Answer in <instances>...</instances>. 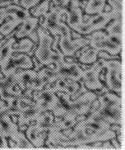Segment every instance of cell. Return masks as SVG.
<instances>
[{"instance_id": "obj_1", "label": "cell", "mask_w": 125, "mask_h": 150, "mask_svg": "<svg viewBox=\"0 0 125 150\" xmlns=\"http://www.w3.org/2000/svg\"><path fill=\"white\" fill-rule=\"evenodd\" d=\"M36 33L38 35V46L35 51L36 59L42 65H47L50 69H54L53 64L66 65L67 62L64 59V55L61 52L52 50V43L54 38L50 33L42 27H37Z\"/></svg>"}, {"instance_id": "obj_2", "label": "cell", "mask_w": 125, "mask_h": 150, "mask_svg": "<svg viewBox=\"0 0 125 150\" xmlns=\"http://www.w3.org/2000/svg\"><path fill=\"white\" fill-rule=\"evenodd\" d=\"M99 106L95 111L110 125H123V101L122 97L110 92L103 93L97 98Z\"/></svg>"}, {"instance_id": "obj_3", "label": "cell", "mask_w": 125, "mask_h": 150, "mask_svg": "<svg viewBox=\"0 0 125 150\" xmlns=\"http://www.w3.org/2000/svg\"><path fill=\"white\" fill-rule=\"evenodd\" d=\"M103 69H105V82L109 90L114 92L119 96L122 97L123 93V80H122V72H123V64L119 59H99Z\"/></svg>"}, {"instance_id": "obj_4", "label": "cell", "mask_w": 125, "mask_h": 150, "mask_svg": "<svg viewBox=\"0 0 125 150\" xmlns=\"http://www.w3.org/2000/svg\"><path fill=\"white\" fill-rule=\"evenodd\" d=\"M89 40L91 47L97 50H105L111 55H116L122 51V45L116 44L110 35L102 31H95L86 37Z\"/></svg>"}, {"instance_id": "obj_5", "label": "cell", "mask_w": 125, "mask_h": 150, "mask_svg": "<svg viewBox=\"0 0 125 150\" xmlns=\"http://www.w3.org/2000/svg\"><path fill=\"white\" fill-rule=\"evenodd\" d=\"M113 19H114V16L112 11L101 12L96 14V16L89 18L87 22H83L76 31L81 35H88L92 31H98L105 28L108 23Z\"/></svg>"}, {"instance_id": "obj_6", "label": "cell", "mask_w": 125, "mask_h": 150, "mask_svg": "<svg viewBox=\"0 0 125 150\" xmlns=\"http://www.w3.org/2000/svg\"><path fill=\"white\" fill-rule=\"evenodd\" d=\"M34 67V63L27 54L18 53L12 55L7 64L1 69V73L5 77H12L18 69H31Z\"/></svg>"}, {"instance_id": "obj_7", "label": "cell", "mask_w": 125, "mask_h": 150, "mask_svg": "<svg viewBox=\"0 0 125 150\" xmlns=\"http://www.w3.org/2000/svg\"><path fill=\"white\" fill-rule=\"evenodd\" d=\"M67 8L65 7H59L54 5L50 7L49 13L45 15V19L41 24V27L45 30H48L50 34L53 35H59V26L62 21V17L66 14Z\"/></svg>"}, {"instance_id": "obj_8", "label": "cell", "mask_w": 125, "mask_h": 150, "mask_svg": "<svg viewBox=\"0 0 125 150\" xmlns=\"http://www.w3.org/2000/svg\"><path fill=\"white\" fill-rule=\"evenodd\" d=\"M103 67L99 61H96L91 67L86 69L81 70V79L82 83L86 88L90 90H100L102 88L103 84L99 78V75Z\"/></svg>"}, {"instance_id": "obj_9", "label": "cell", "mask_w": 125, "mask_h": 150, "mask_svg": "<svg viewBox=\"0 0 125 150\" xmlns=\"http://www.w3.org/2000/svg\"><path fill=\"white\" fill-rule=\"evenodd\" d=\"M31 97L43 111H52L59 103L58 96L45 88L44 90L41 89L40 91H35Z\"/></svg>"}, {"instance_id": "obj_10", "label": "cell", "mask_w": 125, "mask_h": 150, "mask_svg": "<svg viewBox=\"0 0 125 150\" xmlns=\"http://www.w3.org/2000/svg\"><path fill=\"white\" fill-rule=\"evenodd\" d=\"M58 44L60 46L62 54L69 57L74 55L77 50L89 44V40L81 36L72 40V38H67L64 35H59Z\"/></svg>"}, {"instance_id": "obj_11", "label": "cell", "mask_w": 125, "mask_h": 150, "mask_svg": "<svg viewBox=\"0 0 125 150\" xmlns=\"http://www.w3.org/2000/svg\"><path fill=\"white\" fill-rule=\"evenodd\" d=\"M84 4H81L80 0H71L70 10L66 13L67 22L68 27L76 31L77 28L83 23L82 8H84Z\"/></svg>"}, {"instance_id": "obj_12", "label": "cell", "mask_w": 125, "mask_h": 150, "mask_svg": "<svg viewBox=\"0 0 125 150\" xmlns=\"http://www.w3.org/2000/svg\"><path fill=\"white\" fill-rule=\"evenodd\" d=\"M44 111L40 108L37 104L30 105L25 107L22 110H19L18 112V127L21 126H28L31 122L36 121L37 118Z\"/></svg>"}, {"instance_id": "obj_13", "label": "cell", "mask_w": 125, "mask_h": 150, "mask_svg": "<svg viewBox=\"0 0 125 150\" xmlns=\"http://www.w3.org/2000/svg\"><path fill=\"white\" fill-rule=\"evenodd\" d=\"M16 83L18 84L22 90H27L30 88L31 83L37 78V72L31 69L17 71L13 76Z\"/></svg>"}, {"instance_id": "obj_14", "label": "cell", "mask_w": 125, "mask_h": 150, "mask_svg": "<svg viewBox=\"0 0 125 150\" xmlns=\"http://www.w3.org/2000/svg\"><path fill=\"white\" fill-rule=\"evenodd\" d=\"M47 135V132H42L36 128L35 121L29 125L26 129V136L35 148H41L44 145Z\"/></svg>"}, {"instance_id": "obj_15", "label": "cell", "mask_w": 125, "mask_h": 150, "mask_svg": "<svg viewBox=\"0 0 125 150\" xmlns=\"http://www.w3.org/2000/svg\"><path fill=\"white\" fill-rule=\"evenodd\" d=\"M18 130V125L7 112L0 114V132L5 137L10 138Z\"/></svg>"}, {"instance_id": "obj_16", "label": "cell", "mask_w": 125, "mask_h": 150, "mask_svg": "<svg viewBox=\"0 0 125 150\" xmlns=\"http://www.w3.org/2000/svg\"><path fill=\"white\" fill-rule=\"evenodd\" d=\"M40 22V19L37 17H28L23 21L21 24L22 26L15 32L16 38L20 39L25 36H28L32 31L36 29L38 23Z\"/></svg>"}, {"instance_id": "obj_17", "label": "cell", "mask_w": 125, "mask_h": 150, "mask_svg": "<svg viewBox=\"0 0 125 150\" xmlns=\"http://www.w3.org/2000/svg\"><path fill=\"white\" fill-rule=\"evenodd\" d=\"M54 124V115L52 111L46 110L41 113L35 121L36 128L42 132H48Z\"/></svg>"}, {"instance_id": "obj_18", "label": "cell", "mask_w": 125, "mask_h": 150, "mask_svg": "<svg viewBox=\"0 0 125 150\" xmlns=\"http://www.w3.org/2000/svg\"><path fill=\"white\" fill-rule=\"evenodd\" d=\"M15 42H16V39L13 36H11L0 47V69L4 68L7 64L11 56L13 54V46Z\"/></svg>"}, {"instance_id": "obj_19", "label": "cell", "mask_w": 125, "mask_h": 150, "mask_svg": "<svg viewBox=\"0 0 125 150\" xmlns=\"http://www.w3.org/2000/svg\"><path fill=\"white\" fill-rule=\"evenodd\" d=\"M123 18L113 19V22L108 25L105 31L108 35L112 37H115L119 40L124 39V31H123Z\"/></svg>"}, {"instance_id": "obj_20", "label": "cell", "mask_w": 125, "mask_h": 150, "mask_svg": "<svg viewBox=\"0 0 125 150\" xmlns=\"http://www.w3.org/2000/svg\"><path fill=\"white\" fill-rule=\"evenodd\" d=\"M6 8H7V12H8V16L13 17V18H17L22 22H23L26 18L31 16L29 10L25 9L20 5L12 4L7 6Z\"/></svg>"}, {"instance_id": "obj_21", "label": "cell", "mask_w": 125, "mask_h": 150, "mask_svg": "<svg viewBox=\"0 0 125 150\" xmlns=\"http://www.w3.org/2000/svg\"><path fill=\"white\" fill-rule=\"evenodd\" d=\"M84 11L88 15L100 13L103 12L106 4V0H88L84 4Z\"/></svg>"}, {"instance_id": "obj_22", "label": "cell", "mask_w": 125, "mask_h": 150, "mask_svg": "<svg viewBox=\"0 0 125 150\" xmlns=\"http://www.w3.org/2000/svg\"><path fill=\"white\" fill-rule=\"evenodd\" d=\"M99 50L89 46H86L83 48V51L81 52V54L79 57V61L84 64H94L96 61H97Z\"/></svg>"}, {"instance_id": "obj_23", "label": "cell", "mask_w": 125, "mask_h": 150, "mask_svg": "<svg viewBox=\"0 0 125 150\" xmlns=\"http://www.w3.org/2000/svg\"><path fill=\"white\" fill-rule=\"evenodd\" d=\"M10 139H12L16 143L18 149H35L34 145L27 139V137L23 133V131L18 130L17 132L10 137Z\"/></svg>"}, {"instance_id": "obj_24", "label": "cell", "mask_w": 125, "mask_h": 150, "mask_svg": "<svg viewBox=\"0 0 125 150\" xmlns=\"http://www.w3.org/2000/svg\"><path fill=\"white\" fill-rule=\"evenodd\" d=\"M61 129L58 128V126L54 124V125L49 129V134L47 135L48 136V140H47V144H50L52 143L54 145H58V144L61 141H64L67 140V136L65 135L64 134H62Z\"/></svg>"}, {"instance_id": "obj_25", "label": "cell", "mask_w": 125, "mask_h": 150, "mask_svg": "<svg viewBox=\"0 0 125 150\" xmlns=\"http://www.w3.org/2000/svg\"><path fill=\"white\" fill-rule=\"evenodd\" d=\"M34 42L29 38H24L20 40L18 43H14L13 46V52L14 53H29L33 46Z\"/></svg>"}, {"instance_id": "obj_26", "label": "cell", "mask_w": 125, "mask_h": 150, "mask_svg": "<svg viewBox=\"0 0 125 150\" xmlns=\"http://www.w3.org/2000/svg\"><path fill=\"white\" fill-rule=\"evenodd\" d=\"M6 19H7L6 22L0 27V34L5 36L9 35L18 25H20L22 22V21L11 16H8Z\"/></svg>"}, {"instance_id": "obj_27", "label": "cell", "mask_w": 125, "mask_h": 150, "mask_svg": "<svg viewBox=\"0 0 125 150\" xmlns=\"http://www.w3.org/2000/svg\"><path fill=\"white\" fill-rule=\"evenodd\" d=\"M109 5L111 7L112 13L115 18H123L124 3L123 0H107Z\"/></svg>"}, {"instance_id": "obj_28", "label": "cell", "mask_w": 125, "mask_h": 150, "mask_svg": "<svg viewBox=\"0 0 125 150\" xmlns=\"http://www.w3.org/2000/svg\"><path fill=\"white\" fill-rule=\"evenodd\" d=\"M50 1L51 0H45L40 4H37L36 6H35V8L33 7V9L31 11V13H32L33 17H37V18L41 17V16L45 17L49 11Z\"/></svg>"}, {"instance_id": "obj_29", "label": "cell", "mask_w": 125, "mask_h": 150, "mask_svg": "<svg viewBox=\"0 0 125 150\" xmlns=\"http://www.w3.org/2000/svg\"><path fill=\"white\" fill-rule=\"evenodd\" d=\"M10 79H11V77L0 78V97L2 100H6V98L10 96V95H8L5 92V89L8 85Z\"/></svg>"}, {"instance_id": "obj_30", "label": "cell", "mask_w": 125, "mask_h": 150, "mask_svg": "<svg viewBox=\"0 0 125 150\" xmlns=\"http://www.w3.org/2000/svg\"><path fill=\"white\" fill-rule=\"evenodd\" d=\"M40 0H20V6H22L25 9H31L40 4Z\"/></svg>"}, {"instance_id": "obj_31", "label": "cell", "mask_w": 125, "mask_h": 150, "mask_svg": "<svg viewBox=\"0 0 125 150\" xmlns=\"http://www.w3.org/2000/svg\"><path fill=\"white\" fill-rule=\"evenodd\" d=\"M8 12H7L6 7L0 8V24H2L4 22V21L6 20V18H8Z\"/></svg>"}, {"instance_id": "obj_32", "label": "cell", "mask_w": 125, "mask_h": 150, "mask_svg": "<svg viewBox=\"0 0 125 150\" xmlns=\"http://www.w3.org/2000/svg\"><path fill=\"white\" fill-rule=\"evenodd\" d=\"M0 149H8V143L6 137L0 132Z\"/></svg>"}, {"instance_id": "obj_33", "label": "cell", "mask_w": 125, "mask_h": 150, "mask_svg": "<svg viewBox=\"0 0 125 150\" xmlns=\"http://www.w3.org/2000/svg\"><path fill=\"white\" fill-rule=\"evenodd\" d=\"M8 143V145L11 146V148H12V149H18L16 143H15L12 139H10V138H9V140Z\"/></svg>"}, {"instance_id": "obj_34", "label": "cell", "mask_w": 125, "mask_h": 150, "mask_svg": "<svg viewBox=\"0 0 125 150\" xmlns=\"http://www.w3.org/2000/svg\"><path fill=\"white\" fill-rule=\"evenodd\" d=\"M11 1H13V4H15L20 5V0H11Z\"/></svg>"}, {"instance_id": "obj_35", "label": "cell", "mask_w": 125, "mask_h": 150, "mask_svg": "<svg viewBox=\"0 0 125 150\" xmlns=\"http://www.w3.org/2000/svg\"><path fill=\"white\" fill-rule=\"evenodd\" d=\"M3 38H4V35H1V34H0V40H1V39H3Z\"/></svg>"}]
</instances>
